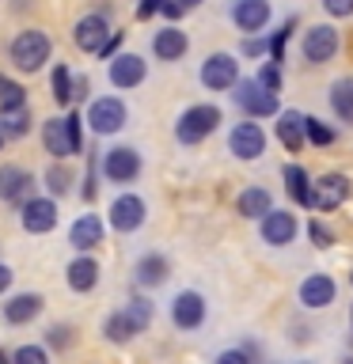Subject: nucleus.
Instances as JSON below:
<instances>
[{"instance_id": "41", "label": "nucleus", "mask_w": 353, "mask_h": 364, "mask_svg": "<svg viewBox=\"0 0 353 364\" xmlns=\"http://www.w3.org/2000/svg\"><path fill=\"white\" fill-rule=\"evenodd\" d=\"M46 346H53V349L73 346V326H50L46 330Z\"/></svg>"}, {"instance_id": "35", "label": "nucleus", "mask_w": 353, "mask_h": 364, "mask_svg": "<svg viewBox=\"0 0 353 364\" xmlns=\"http://www.w3.org/2000/svg\"><path fill=\"white\" fill-rule=\"evenodd\" d=\"M46 186H50L53 198H61V193L73 190V175H68V171H65L61 164H53L50 171H46Z\"/></svg>"}, {"instance_id": "30", "label": "nucleus", "mask_w": 353, "mask_h": 364, "mask_svg": "<svg viewBox=\"0 0 353 364\" xmlns=\"http://www.w3.org/2000/svg\"><path fill=\"white\" fill-rule=\"evenodd\" d=\"M0 133L4 136H27L31 133V110L27 107H0Z\"/></svg>"}, {"instance_id": "19", "label": "nucleus", "mask_w": 353, "mask_h": 364, "mask_svg": "<svg viewBox=\"0 0 353 364\" xmlns=\"http://www.w3.org/2000/svg\"><path fill=\"white\" fill-rule=\"evenodd\" d=\"M232 23L247 34H258L270 23V0H236L232 4Z\"/></svg>"}, {"instance_id": "13", "label": "nucleus", "mask_w": 353, "mask_h": 364, "mask_svg": "<svg viewBox=\"0 0 353 364\" xmlns=\"http://www.w3.org/2000/svg\"><path fill=\"white\" fill-rule=\"evenodd\" d=\"M171 323H175L179 330H198L205 323V296L201 292H179L175 300H171Z\"/></svg>"}, {"instance_id": "1", "label": "nucleus", "mask_w": 353, "mask_h": 364, "mask_svg": "<svg viewBox=\"0 0 353 364\" xmlns=\"http://www.w3.org/2000/svg\"><path fill=\"white\" fill-rule=\"evenodd\" d=\"M221 122H224V114H221V107H213V102L186 107L175 122V141L179 144H201L205 136H213L221 129Z\"/></svg>"}, {"instance_id": "20", "label": "nucleus", "mask_w": 353, "mask_h": 364, "mask_svg": "<svg viewBox=\"0 0 353 364\" xmlns=\"http://www.w3.org/2000/svg\"><path fill=\"white\" fill-rule=\"evenodd\" d=\"M42 307H46V300L38 292H19V296H11V300L4 304V323L27 326V323H34V318L42 315Z\"/></svg>"}, {"instance_id": "29", "label": "nucleus", "mask_w": 353, "mask_h": 364, "mask_svg": "<svg viewBox=\"0 0 353 364\" xmlns=\"http://www.w3.org/2000/svg\"><path fill=\"white\" fill-rule=\"evenodd\" d=\"M102 334H107V341H114V346H125L130 338H137L141 330H137V323L130 318V311H114V315H107V323H102Z\"/></svg>"}, {"instance_id": "37", "label": "nucleus", "mask_w": 353, "mask_h": 364, "mask_svg": "<svg viewBox=\"0 0 353 364\" xmlns=\"http://www.w3.org/2000/svg\"><path fill=\"white\" fill-rule=\"evenodd\" d=\"M307 141L327 148V144H334V129H330L327 122H319V118H307Z\"/></svg>"}, {"instance_id": "3", "label": "nucleus", "mask_w": 353, "mask_h": 364, "mask_svg": "<svg viewBox=\"0 0 353 364\" xmlns=\"http://www.w3.org/2000/svg\"><path fill=\"white\" fill-rule=\"evenodd\" d=\"M141 175V152L130 144H114L102 152V178L114 182V186H130Z\"/></svg>"}, {"instance_id": "38", "label": "nucleus", "mask_w": 353, "mask_h": 364, "mask_svg": "<svg viewBox=\"0 0 353 364\" xmlns=\"http://www.w3.org/2000/svg\"><path fill=\"white\" fill-rule=\"evenodd\" d=\"M307 239L319 247V250H327V247H334V232L323 224V220H307Z\"/></svg>"}, {"instance_id": "33", "label": "nucleus", "mask_w": 353, "mask_h": 364, "mask_svg": "<svg viewBox=\"0 0 353 364\" xmlns=\"http://www.w3.org/2000/svg\"><path fill=\"white\" fill-rule=\"evenodd\" d=\"M293 31H296V19H285V23H281V31L270 38V61H273V65H281V61H285V46H289Z\"/></svg>"}, {"instance_id": "42", "label": "nucleus", "mask_w": 353, "mask_h": 364, "mask_svg": "<svg viewBox=\"0 0 353 364\" xmlns=\"http://www.w3.org/2000/svg\"><path fill=\"white\" fill-rule=\"evenodd\" d=\"M323 11L334 19H349L353 16V0H323Z\"/></svg>"}, {"instance_id": "22", "label": "nucleus", "mask_w": 353, "mask_h": 364, "mask_svg": "<svg viewBox=\"0 0 353 364\" xmlns=\"http://www.w3.org/2000/svg\"><path fill=\"white\" fill-rule=\"evenodd\" d=\"M68 243H73L80 255H88L91 247H99V243H102V220H99L95 213L76 216L73 228H68Z\"/></svg>"}, {"instance_id": "32", "label": "nucleus", "mask_w": 353, "mask_h": 364, "mask_svg": "<svg viewBox=\"0 0 353 364\" xmlns=\"http://www.w3.org/2000/svg\"><path fill=\"white\" fill-rule=\"evenodd\" d=\"M125 311H130V318L137 323V330H148V323H152V315H156V307H152V300H148V296H130Z\"/></svg>"}, {"instance_id": "2", "label": "nucleus", "mask_w": 353, "mask_h": 364, "mask_svg": "<svg viewBox=\"0 0 353 364\" xmlns=\"http://www.w3.org/2000/svg\"><path fill=\"white\" fill-rule=\"evenodd\" d=\"M11 65L19 68V73H38V68L50 61V38H46L42 31H23L11 38Z\"/></svg>"}, {"instance_id": "39", "label": "nucleus", "mask_w": 353, "mask_h": 364, "mask_svg": "<svg viewBox=\"0 0 353 364\" xmlns=\"http://www.w3.org/2000/svg\"><path fill=\"white\" fill-rule=\"evenodd\" d=\"M258 84L262 87H266V91H273V95H278V91H281V84H285V76H281V65H262L258 68Z\"/></svg>"}, {"instance_id": "16", "label": "nucleus", "mask_w": 353, "mask_h": 364, "mask_svg": "<svg viewBox=\"0 0 353 364\" xmlns=\"http://www.w3.org/2000/svg\"><path fill=\"white\" fill-rule=\"evenodd\" d=\"M110 34H114V31L107 27V19H102V16H84V19L73 27V42H76L84 53H102V46L110 42Z\"/></svg>"}, {"instance_id": "11", "label": "nucleus", "mask_w": 353, "mask_h": 364, "mask_svg": "<svg viewBox=\"0 0 353 364\" xmlns=\"http://www.w3.org/2000/svg\"><path fill=\"white\" fill-rule=\"evenodd\" d=\"M19 224H23V232H31V235L53 232V228H57V201L53 198H31V201H23Z\"/></svg>"}, {"instance_id": "31", "label": "nucleus", "mask_w": 353, "mask_h": 364, "mask_svg": "<svg viewBox=\"0 0 353 364\" xmlns=\"http://www.w3.org/2000/svg\"><path fill=\"white\" fill-rule=\"evenodd\" d=\"M50 91H53V99L61 102V107H68V102L76 99V80H73V73H68L65 65H57V68H53V76H50Z\"/></svg>"}, {"instance_id": "15", "label": "nucleus", "mask_w": 353, "mask_h": 364, "mask_svg": "<svg viewBox=\"0 0 353 364\" xmlns=\"http://www.w3.org/2000/svg\"><path fill=\"white\" fill-rule=\"evenodd\" d=\"M107 76H110V84H114V87L130 91V87H137V84H144L148 65H144V57H137V53H118V57L110 61Z\"/></svg>"}, {"instance_id": "49", "label": "nucleus", "mask_w": 353, "mask_h": 364, "mask_svg": "<svg viewBox=\"0 0 353 364\" xmlns=\"http://www.w3.org/2000/svg\"><path fill=\"white\" fill-rule=\"evenodd\" d=\"M342 364H353V357H346V360H342Z\"/></svg>"}, {"instance_id": "27", "label": "nucleus", "mask_w": 353, "mask_h": 364, "mask_svg": "<svg viewBox=\"0 0 353 364\" xmlns=\"http://www.w3.org/2000/svg\"><path fill=\"white\" fill-rule=\"evenodd\" d=\"M330 114L342 125H353V76H342L330 84Z\"/></svg>"}, {"instance_id": "48", "label": "nucleus", "mask_w": 353, "mask_h": 364, "mask_svg": "<svg viewBox=\"0 0 353 364\" xmlns=\"http://www.w3.org/2000/svg\"><path fill=\"white\" fill-rule=\"evenodd\" d=\"M4 141H8V136H4V133H0V148H4Z\"/></svg>"}, {"instance_id": "4", "label": "nucleus", "mask_w": 353, "mask_h": 364, "mask_svg": "<svg viewBox=\"0 0 353 364\" xmlns=\"http://www.w3.org/2000/svg\"><path fill=\"white\" fill-rule=\"evenodd\" d=\"M236 107L243 110L251 122L273 118V114H278V95L262 87L258 76H251V80H239V84H236Z\"/></svg>"}, {"instance_id": "23", "label": "nucleus", "mask_w": 353, "mask_h": 364, "mask_svg": "<svg viewBox=\"0 0 353 364\" xmlns=\"http://www.w3.org/2000/svg\"><path fill=\"white\" fill-rule=\"evenodd\" d=\"M171 277V262L164 255H144V258H137V266H133V281L141 284V289H159Z\"/></svg>"}, {"instance_id": "12", "label": "nucleus", "mask_w": 353, "mask_h": 364, "mask_svg": "<svg viewBox=\"0 0 353 364\" xmlns=\"http://www.w3.org/2000/svg\"><path fill=\"white\" fill-rule=\"evenodd\" d=\"M258 235L266 247H289L296 239V216L289 209H273L270 216L258 220Z\"/></svg>"}, {"instance_id": "34", "label": "nucleus", "mask_w": 353, "mask_h": 364, "mask_svg": "<svg viewBox=\"0 0 353 364\" xmlns=\"http://www.w3.org/2000/svg\"><path fill=\"white\" fill-rule=\"evenodd\" d=\"M0 107H27V91L0 73Z\"/></svg>"}, {"instance_id": "28", "label": "nucleus", "mask_w": 353, "mask_h": 364, "mask_svg": "<svg viewBox=\"0 0 353 364\" xmlns=\"http://www.w3.org/2000/svg\"><path fill=\"white\" fill-rule=\"evenodd\" d=\"M281 178H285V190H289V198L296 205H304V209H312V178H307V171L300 164H289L281 171Z\"/></svg>"}, {"instance_id": "36", "label": "nucleus", "mask_w": 353, "mask_h": 364, "mask_svg": "<svg viewBox=\"0 0 353 364\" xmlns=\"http://www.w3.org/2000/svg\"><path fill=\"white\" fill-rule=\"evenodd\" d=\"M11 364H50V353L42 346H19L11 353Z\"/></svg>"}, {"instance_id": "9", "label": "nucleus", "mask_w": 353, "mask_h": 364, "mask_svg": "<svg viewBox=\"0 0 353 364\" xmlns=\"http://www.w3.org/2000/svg\"><path fill=\"white\" fill-rule=\"evenodd\" d=\"M88 125H91V133H99V136L118 133L122 125H125V102L114 99V95L95 99V102L88 107Z\"/></svg>"}, {"instance_id": "50", "label": "nucleus", "mask_w": 353, "mask_h": 364, "mask_svg": "<svg viewBox=\"0 0 353 364\" xmlns=\"http://www.w3.org/2000/svg\"><path fill=\"white\" fill-rule=\"evenodd\" d=\"M296 364H312V360H296Z\"/></svg>"}, {"instance_id": "44", "label": "nucleus", "mask_w": 353, "mask_h": 364, "mask_svg": "<svg viewBox=\"0 0 353 364\" xmlns=\"http://www.w3.org/2000/svg\"><path fill=\"white\" fill-rule=\"evenodd\" d=\"M167 0H141V4H137V19H148V16H156L159 8H164Z\"/></svg>"}, {"instance_id": "6", "label": "nucleus", "mask_w": 353, "mask_h": 364, "mask_svg": "<svg viewBox=\"0 0 353 364\" xmlns=\"http://www.w3.org/2000/svg\"><path fill=\"white\" fill-rule=\"evenodd\" d=\"M349 201V178L338 171H327L312 182V209L315 213H334Z\"/></svg>"}, {"instance_id": "40", "label": "nucleus", "mask_w": 353, "mask_h": 364, "mask_svg": "<svg viewBox=\"0 0 353 364\" xmlns=\"http://www.w3.org/2000/svg\"><path fill=\"white\" fill-rule=\"evenodd\" d=\"M239 53H243V57H266L270 53V38H262V34H247L243 46H239Z\"/></svg>"}, {"instance_id": "17", "label": "nucleus", "mask_w": 353, "mask_h": 364, "mask_svg": "<svg viewBox=\"0 0 353 364\" xmlns=\"http://www.w3.org/2000/svg\"><path fill=\"white\" fill-rule=\"evenodd\" d=\"M273 133H278V141L285 144V152H300L304 141H307V118L300 110H281Z\"/></svg>"}, {"instance_id": "25", "label": "nucleus", "mask_w": 353, "mask_h": 364, "mask_svg": "<svg viewBox=\"0 0 353 364\" xmlns=\"http://www.w3.org/2000/svg\"><path fill=\"white\" fill-rule=\"evenodd\" d=\"M99 262L91 258V255H80V258H73L68 262V269H65V281H68V289L73 292H91L99 284Z\"/></svg>"}, {"instance_id": "26", "label": "nucleus", "mask_w": 353, "mask_h": 364, "mask_svg": "<svg viewBox=\"0 0 353 364\" xmlns=\"http://www.w3.org/2000/svg\"><path fill=\"white\" fill-rule=\"evenodd\" d=\"M236 213H239V216H247V220H262V216H270V213H273V198H270V190H262V186H247V190L236 198Z\"/></svg>"}, {"instance_id": "47", "label": "nucleus", "mask_w": 353, "mask_h": 364, "mask_svg": "<svg viewBox=\"0 0 353 364\" xmlns=\"http://www.w3.org/2000/svg\"><path fill=\"white\" fill-rule=\"evenodd\" d=\"M182 4V11H190V8H198V4H205V0H179Z\"/></svg>"}, {"instance_id": "10", "label": "nucleus", "mask_w": 353, "mask_h": 364, "mask_svg": "<svg viewBox=\"0 0 353 364\" xmlns=\"http://www.w3.org/2000/svg\"><path fill=\"white\" fill-rule=\"evenodd\" d=\"M144 216H148V205H144V198H137V193H122V198H114L107 220H110L114 232L130 235V232H137V228L144 224Z\"/></svg>"}, {"instance_id": "46", "label": "nucleus", "mask_w": 353, "mask_h": 364, "mask_svg": "<svg viewBox=\"0 0 353 364\" xmlns=\"http://www.w3.org/2000/svg\"><path fill=\"white\" fill-rule=\"evenodd\" d=\"M11 277H16V273H11V266H4V262H0V292H8Z\"/></svg>"}, {"instance_id": "8", "label": "nucleus", "mask_w": 353, "mask_h": 364, "mask_svg": "<svg viewBox=\"0 0 353 364\" xmlns=\"http://www.w3.org/2000/svg\"><path fill=\"white\" fill-rule=\"evenodd\" d=\"M228 152H232L236 159H262V152H266V133H262L258 122H239L232 133H228Z\"/></svg>"}, {"instance_id": "24", "label": "nucleus", "mask_w": 353, "mask_h": 364, "mask_svg": "<svg viewBox=\"0 0 353 364\" xmlns=\"http://www.w3.org/2000/svg\"><path fill=\"white\" fill-rule=\"evenodd\" d=\"M42 144L53 159H65V156H76V144H73V133H68V122L65 118H50L42 125Z\"/></svg>"}, {"instance_id": "5", "label": "nucleus", "mask_w": 353, "mask_h": 364, "mask_svg": "<svg viewBox=\"0 0 353 364\" xmlns=\"http://www.w3.org/2000/svg\"><path fill=\"white\" fill-rule=\"evenodd\" d=\"M338 46H342V34L330 27V23H312L300 38V53H304V61H312V65H327V61H334Z\"/></svg>"}, {"instance_id": "7", "label": "nucleus", "mask_w": 353, "mask_h": 364, "mask_svg": "<svg viewBox=\"0 0 353 364\" xmlns=\"http://www.w3.org/2000/svg\"><path fill=\"white\" fill-rule=\"evenodd\" d=\"M239 84V61L232 53H209L201 61V87L209 91H228Z\"/></svg>"}, {"instance_id": "43", "label": "nucleus", "mask_w": 353, "mask_h": 364, "mask_svg": "<svg viewBox=\"0 0 353 364\" xmlns=\"http://www.w3.org/2000/svg\"><path fill=\"white\" fill-rule=\"evenodd\" d=\"M213 364H255V360H251V353H247V349H224Z\"/></svg>"}, {"instance_id": "45", "label": "nucleus", "mask_w": 353, "mask_h": 364, "mask_svg": "<svg viewBox=\"0 0 353 364\" xmlns=\"http://www.w3.org/2000/svg\"><path fill=\"white\" fill-rule=\"evenodd\" d=\"M118 42H122V31H114V34H110V42L102 46V53H99V57H114V50H118Z\"/></svg>"}, {"instance_id": "18", "label": "nucleus", "mask_w": 353, "mask_h": 364, "mask_svg": "<svg viewBox=\"0 0 353 364\" xmlns=\"http://www.w3.org/2000/svg\"><path fill=\"white\" fill-rule=\"evenodd\" d=\"M186 50H190V38H186V31L175 27V23H171V27H159L152 34V53L159 61H182Z\"/></svg>"}, {"instance_id": "14", "label": "nucleus", "mask_w": 353, "mask_h": 364, "mask_svg": "<svg viewBox=\"0 0 353 364\" xmlns=\"http://www.w3.org/2000/svg\"><path fill=\"white\" fill-rule=\"evenodd\" d=\"M334 296H338V284L327 273H307L300 281V304L307 311H323V307L334 304Z\"/></svg>"}, {"instance_id": "21", "label": "nucleus", "mask_w": 353, "mask_h": 364, "mask_svg": "<svg viewBox=\"0 0 353 364\" xmlns=\"http://www.w3.org/2000/svg\"><path fill=\"white\" fill-rule=\"evenodd\" d=\"M31 171L27 167H16V164H4L0 167V201H31Z\"/></svg>"}]
</instances>
